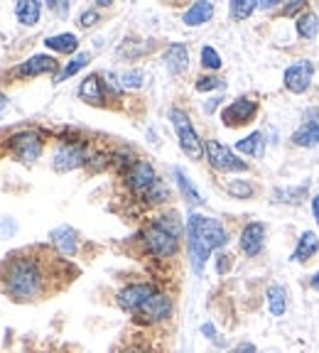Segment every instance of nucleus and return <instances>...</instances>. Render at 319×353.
I'll use <instances>...</instances> for the list:
<instances>
[{
  "instance_id": "1",
  "label": "nucleus",
  "mask_w": 319,
  "mask_h": 353,
  "mask_svg": "<svg viewBox=\"0 0 319 353\" xmlns=\"http://www.w3.org/2000/svg\"><path fill=\"white\" fill-rule=\"evenodd\" d=\"M3 287H6L8 297H12L15 302H32L44 292L47 275L37 260L25 255V258H15L6 265Z\"/></svg>"
},
{
  "instance_id": "2",
  "label": "nucleus",
  "mask_w": 319,
  "mask_h": 353,
  "mask_svg": "<svg viewBox=\"0 0 319 353\" xmlns=\"http://www.w3.org/2000/svg\"><path fill=\"white\" fill-rule=\"evenodd\" d=\"M187 238L199 241L209 253L216 248H224L226 243H229V233H226V228L221 226L219 221L211 219V216H202V214H189Z\"/></svg>"
},
{
  "instance_id": "3",
  "label": "nucleus",
  "mask_w": 319,
  "mask_h": 353,
  "mask_svg": "<svg viewBox=\"0 0 319 353\" xmlns=\"http://www.w3.org/2000/svg\"><path fill=\"white\" fill-rule=\"evenodd\" d=\"M170 121H172V125H175L177 138H180V148L184 150V154H189L192 160H199L202 152H204V148H202V140H199L197 130H194L192 121H189V116L184 113V110L172 108Z\"/></svg>"
},
{
  "instance_id": "4",
  "label": "nucleus",
  "mask_w": 319,
  "mask_h": 353,
  "mask_svg": "<svg viewBox=\"0 0 319 353\" xmlns=\"http://www.w3.org/2000/svg\"><path fill=\"white\" fill-rule=\"evenodd\" d=\"M143 243H145V250L150 255H155V258H172L180 250V238L175 233L165 231L162 226H157V223L145 228Z\"/></svg>"
},
{
  "instance_id": "5",
  "label": "nucleus",
  "mask_w": 319,
  "mask_h": 353,
  "mask_svg": "<svg viewBox=\"0 0 319 353\" xmlns=\"http://www.w3.org/2000/svg\"><path fill=\"white\" fill-rule=\"evenodd\" d=\"M204 152H206L209 165L219 172H246L248 170V162H243L233 150H229L226 145H221L219 140H206Z\"/></svg>"
},
{
  "instance_id": "6",
  "label": "nucleus",
  "mask_w": 319,
  "mask_h": 353,
  "mask_svg": "<svg viewBox=\"0 0 319 353\" xmlns=\"http://www.w3.org/2000/svg\"><path fill=\"white\" fill-rule=\"evenodd\" d=\"M155 292H157V287H155L153 282H135V285L123 287L121 292L116 294V304L123 309V312L135 314V312H138Z\"/></svg>"
},
{
  "instance_id": "7",
  "label": "nucleus",
  "mask_w": 319,
  "mask_h": 353,
  "mask_svg": "<svg viewBox=\"0 0 319 353\" xmlns=\"http://www.w3.org/2000/svg\"><path fill=\"white\" fill-rule=\"evenodd\" d=\"M255 113H258V103L253 99H248V96H241V99L226 105L224 113H221V121H224L226 128H238L253 121Z\"/></svg>"
},
{
  "instance_id": "8",
  "label": "nucleus",
  "mask_w": 319,
  "mask_h": 353,
  "mask_svg": "<svg viewBox=\"0 0 319 353\" xmlns=\"http://www.w3.org/2000/svg\"><path fill=\"white\" fill-rule=\"evenodd\" d=\"M312 77H314L312 61L300 59L285 69V74H282V83H285V88L287 91H292V94H304V91L312 86Z\"/></svg>"
},
{
  "instance_id": "9",
  "label": "nucleus",
  "mask_w": 319,
  "mask_h": 353,
  "mask_svg": "<svg viewBox=\"0 0 319 353\" xmlns=\"http://www.w3.org/2000/svg\"><path fill=\"white\" fill-rule=\"evenodd\" d=\"M138 314V319L148 321V324H160V321H165L170 319L172 314V297L165 292H155L153 297L148 299V302L143 304V307L135 312Z\"/></svg>"
},
{
  "instance_id": "10",
  "label": "nucleus",
  "mask_w": 319,
  "mask_h": 353,
  "mask_svg": "<svg viewBox=\"0 0 319 353\" xmlns=\"http://www.w3.org/2000/svg\"><path fill=\"white\" fill-rule=\"evenodd\" d=\"M126 184L133 189V192H150V189L157 184V174H155L153 165L145 160H135L126 172Z\"/></svg>"
},
{
  "instance_id": "11",
  "label": "nucleus",
  "mask_w": 319,
  "mask_h": 353,
  "mask_svg": "<svg viewBox=\"0 0 319 353\" xmlns=\"http://www.w3.org/2000/svg\"><path fill=\"white\" fill-rule=\"evenodd\" d=\"M10 148L22 162H35L42 154V138L32 130L17 132L10 138Z\"/></svg>"
},
{
  "instance_id": "12",
  "label": "nucleus",
  "mask_w": 319,
  "mask_h": 353,
  "mask_svg": "<svg viewBox=\"0 0 319 353\" xmlns=\"http://www.w3.org/2000/svg\"><path fill=\"white\" fill-rule=\"evenodd\" d=\"M86 162V150H84L81 143H66V145H59L55 152V165L57 172H72L77 167H81Z\"/></svg>"
},
{
  "instance_id": "13",
  "label": "nucleus",
  "mask_w": 319,
  "mask_h": 353,
  "mask_svg": "<svg viewBox=\"0 0 319 353\" xmlns=\"http://www.w3.org/2000/svg\"><path fill=\"white\" fill-rule=\"evenodd\" d=\"M263 245H265V226L258 223V221H255V223H248L241 231V250L248 258H255V255H260Z\"/></svg>"
},
{
  "instance_id": "14",
  "label": "nucleus",
  "mask_w": 319,
  "mask_h": 353,
  "mask_svg": "<svg viewBox=\"0 0 319 353\" xmlns=\"http://www.w3.org/2000/svg\"><path fill=\"white\" fill-rule=\"evenodd\" d=\"M57 59L50 54H35L28 61H22L17 66V74L20 77H42V74H55L57 72Z\"/></svg>"
},
{
  "instance_id": "15",
  "label": "nucleus",
  "mask_w": 319,
  "mask_h": 353,
  "mask_svg": "<svg viewBox=\"0 0 319 353\" xmlns=\"http://www.w3.org/2000/svg\"><path fill=\"white\" fill-rule=\"evenodd\" d=\"M52 243H55V248L59 255L64 258H72L79 248V238H77V231L69 226H59L52 231Z\"/></svg>"
},
{
  "instance_id": "16",
  "label": "nucleus",
  "mask_w": 319,
  "mask_h": 353,
  "mask_svg": "<svg viewBox=\"0 0 319 353\" xmlns=\"http://www.w3.org/2000/svg\"><path fill=\"white\" fill-rule=\"evenodd\" d=\"M165 66L170 69V74H182L189 66V50L184 44L175 42L165 50Z\"/></svg>"
},
{
  "instance_id": "17",
  "label": "nucleus",
  "mask_w": 319,
  "mask_h": 353,
  "mask_svg": "<svg viewBox=\"0 0 319 353\" xmlns=\"http://www.w3.org/2000/svg\"><path fill=\"white\" fill-rule=\"evenodd\" d=\"M317 250H319L317 233H314V231H304L302 236H300L295 250H292V260H295V263H307L312 255H317Z\"/></svg>"
},
{
  "instance_id": "18",
  "label": "nucleus",
  "mask_w": 319,
  "mask_h": 353,
  "mask_svg": "<svg viewBox=\"0 0 319 353\" xmlns=\"http://www.w3.org/2000/svg\"><path fill=\"white\" fill-rule=\"evenodd\" d=\"M79 99L86 101V103H94V105H101L104 103V83H101V77L91 74L81 81L79 86Z\"/></svg>"
},
{
  "instance_id": "19",
  "label": "nucleus",
  "mask_w": 319,
  "mask_h": 353,
  "mask_svg": "<svg viewBox=\"0 0 319 353\" xmlns=\"http://www.w3.org/2000/svg\"><path fill=\"white\" fill-rule=\"evenodd\" d=\"M292 143L298 148H317L319 145V121H307L292 132Z\"/></svg>"
},
{
  "instance_id": "20",
  "label": "nucleus",
  "mask_w": 319,
  "mask_h": 353,
  "mask_svg": "<svg viewBox=\"0 0 319 353\" xmlns=\"http://www.w3.org/2000/svg\"><path fill=\"white\" fill-rule=\"evenodd\" d=\"M265 302H268V312L273 316H282L287 312V290L282 285H270L265 292Z\"/></svg>"
},
{
  "instance_id": "21",
  "label": "nucleus",
  "mask_w": 319,
  "mask_h": 353,
  "mask_svg": "<svg viewBox=\"0 0 319 353\" xmlns=\"http://www.w3.org/2000/svg\"><path fill=\"white\" fill-rule=\"evenodd\" d=\"M211 15H214V6L211 3H194L192 8H189L187 12H184V25L187 28H199V25H204V22H209L211 20Z\"/></svg>"
},
{
  "instance_id": "22",
  "label": "nucleus",
  "mask_w": 319,
  "mask_h": 353,
  "mask_svg": "<svg viewBox=\"0 0 319 353\" xmlns=\"http://www.w3.org/2000/svg\"><path fill=\"white\" fill-rule=\"evenodd\" d=\"M39 12H42V3H37V0H22L15 6V15L22 25H37Z\"/></svg>"
},
{
  "instance_id": "23",
  "label": "nucleus",
  "mask_w": 319,
  "mask_h": 353,
  "mask_svg": "<svg viewBox=\"0 0 319 353\" xmlns=\"http://www.w3.org/2000/svg\"><path fill=\"white\" fill-rule=\"evenodd\" d=\"M236 150L243 154H251V157H263V150H265V140H263V132H251L248 138L238 140Z\"/></svg>"
},
{
  "instance_id": "24",
  "label": "nucleus",
  "mask_w": 319,
  "mask_h": 353,
  "mask_svg": "<svg viewBox=\"0 0 319 353\" xmlns=\"http://www.w3.org/2000/svg\"><path fill=\"white\" fill-rule=\"evenodd\" d=\"M44 44H47L50 50H55V52H64V54H72V52H77L79 39H77V34L64 32V34H55V37H47V39H44Z\"/></svg>"
},
{
  "instance_id": "25",
  "label": "nucleus",
  "mask_w": 319,
  "mask_h": 353,
  "mask_svg": "<svg viewBox=\"0 0 319 353\" xmlns=\"http://www.w3.org/2000/svg\"><path fill=\"white\" fill-rule=\"evenodd\" d=\"M175 176H177V184H180L182 194H184V199H187L192 206H202L204 204V199L202 194L197 192V187H194L192 182H189V176L184 174V172L180 170V167H175Z\"/></svg>"
},
{
  "instance_id": "26",
  "label": "nucleus",
  "mask_w": 319,
  "mask_h": 353,
  "mask_svg": "<svg viewBox=\"0 0 319 353\" xmlns=\"http://www.w3.org/2000/svg\"><path fill=\"white\" fill-rule=\"evenodd\" d=\"M319 32V17L314 15L312 10H304L302 15L298 17V34L302 39H314Z\"/></svg>"
},
{
  "instance_id": "27",
  "label": "nucleus",
  "mask_w": 319,
  "mask_h": 353,
  "mask_svg": "<svg viewBox=\"0 0 319 353\" xmlns=\"http://www.w3.org/2000/svg\"><path fill=\"white\" fill-rule=\"evenodd\" d=\"M88 61H91V54H88V52H81V54H77L72 61H69V64L64 66V69H61L59 74H57V77H55V83H61L64 79L74 77V74H77L79 69H84V66H86Z\"/></svg>"
},
{
  "instance_id": "28",
  "label": "nucleus",
  "mask_w": 319,
  "mask_h": 353,
  "mask_svg": "<svg viewBox=\"0 0 319 353\" xmlns=\"http://www.w3.org/2000/svg\"><path fill=\"white\" fill-rule=\"evenodd\" d=\"M255 8H258V3H253V0H233L231 3V17L233 20H246V17L253 15Z\"/></svg>"
},
{
  "instance_id": "29",
  "label": "nucleus",
  "mask_w": 319,
  "mask_h": 353,
  "mask_svg": "<svg viewBox=\"0 0 319 353\" xmlns=\"http://www.w3.org/2000/svg\"><path fill=\"white\" fill-rule=\"evenodd\" d=\"M226 192L236 199H248L253 196V184H248L246 179H231V182H226Z\"/></svg>"
},
{
  "instance_id": "30",
  "label": "nucleus",
  "mask_w": 319,
  "mask_h": 353,
  "mask_svg": "<svg viewBox=\"0 0 319 353\" xmlns=\"http://www.w3.org/2000/svg\"><path fill=\"white\" fill-rule=\"evenodd\" d=\"M145 81V74L143 69H130V72L121 74V86L123 88H140Z\"/></svg>"
},
{
  "instance_id": "31",
  "label": "nucleus",
  "mask_w": 319,
  "mask_h": 353,
  "mask_svg": "<svg viewBox=\"0 0 319 353\" xmlns=\"http://www.w3.org/2000/svg\"><path fill=\"white\" fill-rule=\"evenodd\" d=\"M202 64L206 66V69H219V66H221L219 52H216L214 47H204V50H202Z\"/></svg>"
},
{
  "instance_id": "32",
  "label": "nucleus",
  "mask_w": 319,
  "mask_h": 353,
  "mask_svg": "<svg viewBox=\"0 0 319 353\" xmlns=\"http://www.w3.org/2000/svg\"><path fill=\"white\" fill-rule=\"evenodd\" d=\"M214 88H224V81L219 77H199L197 79V91H214Z\"/></svg>"
},
{
  "instance_id": "33",
  "label": "nucleus",
  "mask_w": 319,
  "mask_h": 353,
  "mask_svg": "<svg viewBox=\"0 0 319 353\" xmlns=\"http://www.w3.org/2000/svg\"><path fill=\"white\" fill-rule=\"evenodd\" d=\"M145 196H148V201H165V199H167V187L157 179V184H155L150 192H145Z\"/></svg>"
},
{
  "instance_id": "34",
  "label": "nucleus",
  "mask_w": 319,
  "mask_h": 353,
  "mask_svg": "<svg viewBox=\"0 0 319 353\" xmlns=\"http://www.w3.org/2000/svg\"><path fill=\"white\" fill-rule=\"evenodd\" d=\"M96 22H99V12L96 10H84L81 17H79V25H81V28H94Z\"/></svg>"
},
{
  "instance_id": "35",
  "label": "nucleus",
  "mask_w": 319,
  "mask_h": 353,
  "mask_svg": "<svg viewBox=\"0 0 319 353\" xmlns=\"http://www.w3.org/2000/svg\"><path fill=\"white\" fill-rule=\"evenodd\" d=\"M202 334H204L206 339H209V341L221 343L219 334H216V329H214V324H211V321H204V324H202Z\"/></svg>"
},
{
  "instance_id": "36",
  "label": "nucleus",
  "mask_w": 319,
  "mask_h": 353,
  "mask_svg": "<svg viewBox=\"0 0 319 353\" xmlns=\"http://www.w3.org/2000/svg\"><path fill=\"white\" fill-rule=\"evenodd\" d=\"M216 270H219V275H224V272L231 270V255L221 253L219 260H216Z\"/></svg>"
},
{
  "instance_id": "37",
  "label": "nucleus",
  "mask_w": 319,
  "mask_h": 353,
  "mask_svg": "<svg viewBox=\"0 0 319 353\" xmlns=\"http://www.w3.org/2000/svg\"><path fill=\"white\" fill-rule=\"evenodd\" d=\"M304 8H307V3H304V0H295V3H290V6L282 8V15H295V12L304 10Z\"/></svg>"
},
{
  "instance_id": "38",
  "label": "nucleus",
  "mask_w": 319,
  "mask_h": 353,
  "mask_svg": "<svg viewBox=\"0 0 319 353\" xmlns=\"http://www.w3.org/2000/svg\"><path fill=\"white\" fill-rule=\"evenodd\" d=\"M229 353H258V351H255V346H253V343L243 341V343H238L236 348H231V351H229Z\"/></svg>"
},
{
  "instance_id": "39",
  "label": "nucleus",
  "mask_w": 319,
  "mask_h": 353,
  "mask_svg": "<svg viewBox=\"0 0 319 353\" xmlns=\"http://www.w3.org/2000/svg\"><path fill=\"white\" fill-rule=\"evenodd\" d=\"M50 8L59 12V15H66V12H69V6H66V3H50Z\"/></svg>"
},
{
  "instance_id": "40",
  "label": "nucleus",
  "mask_w": 319,
  "mask_h": 353,
  "mask_svg": "<svg viewBox=\"0 0 319 353\" xmlns=\"http://www.w3.org/2000/svg\"><path fill=\"white\" fill-rule=\"evenodd\" d=\"M260 10H273V8H278V0H263V3H258Z\"/></svg>"
},
{
  "instance_id": "41",
  "label": "nucleus",
  "mask_w": 319,
  "mask_h": 353,
  "mask_svg": "<svg viewBox=\"0 0 319 353\" xmlns=\"http://www.w3.org/2000/svg\"><path fill=\"white\" fill-rule=\"evenodd\" d=\"M312 211H314V219H317V223H319V194L312 199Z\"/></svg>"
},
{
  "instance_id": "42",
  "label": "nucleus",
  "mask_w": 319,
  "mask_h": 353,
  "mask_svg": "<svg viewBox=\"0 0 319 353\" xmlns=\"http://www.w3.org/2000/svg\"><path fill=\"white\" fill-rule=\"evenodd\" d=\"M309 287H312V290H319V270L314 272L312 277H309Z\"/></svg>"
},
{
  "instance_id": "43",
  "label": "nucleus",
  "mask_w": 319,
  "mask_h": 353,
  "mask_svg": "<svg viewBox=\"0 0 319 353\" xmlns=\"http://www.w3.org/2000/svg\"><path fill=\"white\" fill-rule=\"evenodd\" d=\"M219 101H221V99H211V101H209V103L204 105V110H206V113H211V110H214V108H216V105H219Z\"/></svg>"
},
{
  "instance_id": "44",
  "label": "nucleus",
  "mask_w": 319,
  "mask_h": 353,
  "mask_svg": "<svg viewBox=\"0 0 319 353\" xmlns=\"http://www.w3.org/2000/svg\"><path fill=\"white\" fill-rule=\"evenodd\" d=\"M6 108H8V99H6L3 94H0V113H3Z\"/></svg>"
}]
</instances>
